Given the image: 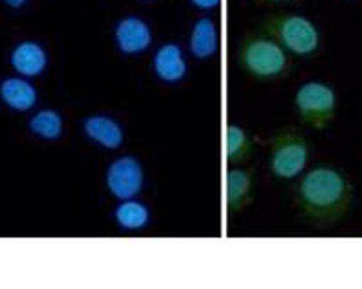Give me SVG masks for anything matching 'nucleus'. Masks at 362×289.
<instances>
[{
  "label": "nucleus",
  "instance_id": "obj_8",
  "mask_svg": "<svg viewBox=\"0 0 362 289\" xmlns=\"http://www.w3.org/2000/svg\"><path fill=\"white\" fill-rule=\"evenodd\" d=\"M254 175L247 168H232L225 177V201L230 214H238L252 203Z\"/></svg>",
  "mask_w": 362,
  "mask_h": 289
},
{
  "label": "nucleus",
  "instance_id": "obj_18",
  "mask_svg": "<svg viewBox=\"0 0 362 289\" xmlns=\"http://www.w3.org/2000/svg\"><path fill=\"white\" fill-rule=\"evenodd\" d=\"M4 2L9 6V8H23L28 0H4Z\"/></svg>",
  "mask_w": 362,
  "mask_h": 289
},
{
  "label": "nucleus",
  "instance_id": "obj_13",
  "mask_svg": "<svg viewBox=\"0 0 362 289\" xmlns=\"http://www.w3.org/2000/svg\"><path fill=\"white\" fill-rule=\"evenodd\" d=\"M254 142L248 131L238 124H228L223 137V153L225 161L232 166H241L252 157Z\"/></svg>",
  "mask_w": 362,
  "mask_h": 289
},
{
  "label": "nucleus",
  "instance_id": "obj_11",
  "mask_svg": "<svg viewBox=\"0 0 362 289\" xmlns=\"http://www.w3.org/2000/svg\"><path fill=\"white\" fill-rule=\"evenodd\" d=\"M189 52L197 60H210L219 52V30L214 18L201 17L195 21L189 35Z\"/></svg>",
  "mask_w": 362,
  "mask_h": 289
},
{
  "label": "nucleus",
  "instance_id": "obj_6",
  "mask_svg": "<svg viewBox=\"0 0 362 289\" xmlns=\"http://www.w3.org/2000/svg\"><path fill=\"white\" fill-rule=\"evenodd\" d=\"M146 184L144 166L136 157L124 155L109 164L105 171V186L109 193L118 201L134 199Z\"/></svg>",
  "mask_w": 362,
  "mask_h": 289
},
{
  "label": "nucleus",
  "instance_id": "obj_19",
  "mask_svg": "<svg viewBox=\"0 0 362 289\" xmlns=\"http://www.w3.org/2000/svg\"><path fill=\"white\" fill-rule=\"evenodd\" d=\"M265 2H284V0H265Z\"/></svg>",
  "mask_w": 362,
  "mask_h": 289
},
{
  "label": "nucleus",
  "instance_id": "obj_16",
  "mask_svg": "<svg viewBox=\"0 0 362 289\" xmlns=\"http://www.w3.org/2000/svg\"><path fill=\"white\" fill-rule=\"evenodd\" d=\"M30 131L42 140H57L63 135V116L54 109H42L30 118Z\"/></svg>",
  "mask_w": 362,
  "mask_h": 289
},
{
  "label": "nucleus",
  "instance_id": "obj_14",
  "mask_svg": "<svg viewBox=\"0 0 362 289\" xmlns=\"http://www.w3.org/2000/svg\"><path fill=\"white\" fill-rule=\"evenodd\" d=\"M0 98L13 110H30L37 103V91L23 78H8L0 85Z\"/></svg>",
  "mask_w": 362,
  "mask_h": 289
},
{
  "label": "nucleus",
  "instance_id": "obj_7",
  "mask_svg": "<svg viewBox=\"0 0 362 289\" xmlns=\"http://www.w3.org/2000/svg\"><path fill=\"white\" fill-rule=\"evenodd\" d=\"M115 39L122 54L136 55L151 46L153 33L144 18H140L138 15H127L116 24Z\"/></svg>",
  "mask_w": 362,
  "mask_h": 289
},
{
  "label": "nucleus",
  "instance_id": "obj_3",
  "mask_svg": "<svg viewBox=\"0 0 362 289\" xmlns=\"http://www.w3.org/2000/svg\"><path fill=\"white\" fill-rule=\"evenodd\" d=\"M262 32L294 55H313L320 48L317 24L298 13L278 11L267 15L262 21Z\"/></svg>",
  "mask_w": 362,
  "mask_h": 289
},
{
  "label": "nucleus",
  "instance_id": "obj_5",
  "mask_svg": "<svg viewBox=\"0 0 362 289\" xmlns=\"http://www.w3.org/2000/svg\"><path fill=\"white\" fill-rule=\"evenodd\" d=\"M294 107L303 125L315 131H324L335 120L337 94L327 83L308 81L300 85L294 94Z\"/></svg>",
  "mask_w": 362,
  "mask_h": 289
},
{
  "label": "nucleus",
  "instance_id": "obj_17",
  "mask_svg": "<svg viewBox=\"0 0 362 289\" xmlns=\"http://www.w3.org/2000/svg\"><path fill=\"white\" fill-rule=\"evenodd\" d=\"M223 0H192L193 6H197L199 9H214L219 8Z\"/></svg>",
  "mask_w": 362,
  "mask_h": 289
},
{
  "label": "nucleus",
  "instance_id": "obj_9",
  "mask_svg": "<svg viewBox=\"0 0 362 289\" xmlns=\"http://www.w3.org/2000/svg\"><path fill=\"white\" fill-rule=\"evenodd\" d=\"M153 70L156 78L165 83H179L188 74V63L184 60L182 46L177 42H164L153 57Z\"/></svg>",
  "mask_w": 362,
  "mask_h": 289
},
{
  "label": "nucleus",
  "instance_id": "obj_1",
  "mask_svg": "<svg viewBox=\"0 0 362 289\" xmlns=\"http://www.w3.org/2000/svg\"><path fill=\"white\" fill-rule=\"evenodd\" d=\"M354 184L342 171L318 166L303 175L294 186L296 216L315 229H329L346 220L354 208Z\"/></svg>",
  "mask_w": 362,
  "mask_h": 289
},
{
  "label": "nucleus",
  "instance_id": "obj_2",
  "mask_svg": "<svg viewBox=\"0 0 362 289\" xmlns=\"http://www.w3.org/2000/svg\"><path fill=\"white\" fill-rule=\"evenodd\" d=\"M238 63L247 76L262 81L285 78L293 69L289 52L262 30L248 32L239 41Z\"/></svg>",
  "mask_w": 362,
  "mask_h": 289
},
{
  "label": "nucleus",
  "instance_id": "obj_12",
  "mask_svg": "<svg viewBox=\"0 0 362 289\" xmlns=\"http://www.w3.org/2000/svg\"><path fill=\"white\" fill-rule=\"evenodd\" d=\"M9 61L18 74H23L26 78H33V76L42 74V70L46 69L48 55L39 42L24 41L15 46Z\"/></svg>",
  "mask_w": 362,
  "mask_h": 289
},
{
  "label": "nucleus",
  "instance_id": "obj_10",
  "mask_svg": "<svg viewBox=\"0 0 362 289\" xmlns=\"http://www.w3.org/2000/svg\"><path fill=\"white\" fill-rule=\"evenodd\" d=\"M81 128L92 142L105 149H118L125 140L122 125L105 115H90L81 122Z\"/></svg>",
  "mask_w": 362,
  "mask_h": 289
},
{
  "label": "nucleus",
  "instance_id": "obj_15",
  "mask_svg": "<svg viewBox=\"0 0 362 289\" xmlns=\"http://www.w3.org/2000/svg\"><path fill=\"white\" fill-rule=\"evenodd\" d=\"M116 225L119 229L127 230V232H134V230H142L149 225L151 221V212L144 203L136 201V199H125L119 201L118 207L112 212Z\"/></svg>",
  "mask_w": 362,
  "mask_h": 289
},
{
  "label": "nucleus",
  "instance_id": "obj_4",
  "mask_svg": "<svg viewBox=\"0 0 362 289\" xmlns=\"http://www.w3.org/2000/svg\"><path fill=\"white\" fill-rule=\"evenodd\" d=\"M269 170L284 181L298 177L309 161V142L298 128L287 125L271 135L269 142Z\"/></svg>",
  "mask_w": 362,
  "mask_h": 289
}]
</instances>
